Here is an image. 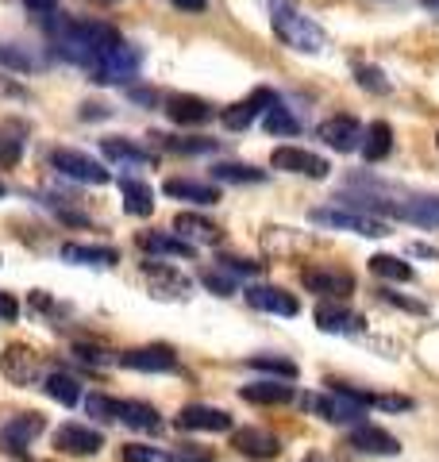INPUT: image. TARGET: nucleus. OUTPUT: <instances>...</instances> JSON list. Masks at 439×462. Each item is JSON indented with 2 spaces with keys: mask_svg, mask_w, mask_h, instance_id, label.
<instances>
[{
  "mask_svg": "<svg viewBox=\"0 0 439 462\" xmlns=\"http://www.w3.org/2000/svg\"><path fill=\"white\" fill-rule=\"evenodd\" d=\"M270 23H274V35L282 39L289 51H297V54H320L328 47L324 27H316L309 16H304V12L289 8V5H277Z\"/></svg>",
  "mask_w": 439,
  "mask_h": 462,
  "instance_id": "1",
  "label": "nucleus"
},
{
  "mask_svg": "<svg viewBox=\"0 0 439 462\" xmlns=\"http://www.w3.org/2000/svg\"><path fill=\"white\" fill-rule=\"evenodd\" d=\"M309 220L316 227H332V231H355V236H366V239H382L389 236V224L386 220H374L366 212H355V208H313Z\"/></svg>",
  "mask_w": 439,
  "mask_h": 462,
  "instance_id": "2",
  "label": "nucleus"
},
{
  "mask_svg": "<svg viewBox=\"0 0 439 462\" xmlns=\"http://www.w3.org/2000/svg\"><path fill=\"white\" fill-rule=\"evenodd\" d=\"M301 404L309 409L313 416H320V420L328 424H362V404L343 393V389H335V393H313V397H301Z\"/></svg>",
  "mask_w": 439,
  "mask_h": 462,
  "instance_id": "3",
  "label": "nucleus"
},
{
  "mask_svg": "<svg viewBox=\"0 0 439 462\" xmlns=\"http://www.w3.org/2000/svg\"><path fill=\"white\" fill-rule=\"evenodd\" d=\"M135 69H139V51L135 47H131V42H116V47L112 51H105V54H100L97 58V66L89 69V74H93V81H100V85H124V81H131V78H135Z\"/></svg>",
  "mask_w": 439,
  "mask_h": 462,
  "instance_id": "4",
  "label": "nucleus"
},
{
  "mask_svg": "<svg viewBox=\"0 0 439 462\" xmlns=\"http://www.w3.org/2000/svg\"><path fill=\"white\" fill-rule=\"evenodd\" d=\"M301 282H304L309 293L328 297V300H347L350 293H355V273L332 270V266H304L301 270Z\"/></svg>",
  "mask_w": 439,
  "mask_h": 462,
  "instance_id": "5",
  "label": "nucleus"
},
{
  "mask_svg": "<svg viewBox=\"0 0 439 462\" xmlns=\"http://www.w3.org/2000/svg\"><path fill=\"white\" fill-rule=\"evenodd\" d=\"M42 428H47V420H42L39 412H20L12 416V420L0 428V451L5 455H16V458H27V447H32Z\"/></svg>",
  "mask_w": 439,
  "mask_h": 462,
  "instance_id": "6",
  "label": "nucleus"
},
{
  "mask_svg": "<svg viewBox=\"0 0 439 462\" xmlns=\"http://www.w3.org/2000/svg\"><path fill=\"white\" fill-rule=\"evenodd\" d=\"M51 166L62 173L70 181H85V185H108V170L97 162V158L81 154V151H70V147H58L51 154Z\"/></svg>",
  "mask_w": 439,
  "mask_h": 462,
  "instance_id": "7",
  "label": "nucleus"
},
{
  "mask_svg": "<svg viewBox=\"0 0 439 462\" xmlns=\"http://www.w3.org/2000/svg\"><path fill=\"white\" fill-rule=\"evenodd\" d=\"M270 166L274 170H285V173H301V178H328L332 166H328V158H320L313 151H304V147H277L270 154Z\"/></svg>",
  "mask_w": 439,
  "mask_h": 462,
  "instance_id": "8",
  "label": "nucleus"
},
{
  "mask_svg": "<svg viewBox=\"0 0 439 462\" xmlns=\"http://www.w3.org/2000/svg\"><path fill=\"white\" fill-rule=\"evenodd\" d=\"M274 105H277V93H274V89H255V93H247L239 105H231V108L224 112V127H231V132H243V127H251L258 116H266Z\"/></svg>",
  "mask_w": 439,
  "mask_h": 462,
  "instance_id": "9",
  "label": "nucleus"
},
{
  "mask_svg": "<svg viewBox=\"0 0 439 462\" xmlns=\"http://www.w3.org/2000/svg\"><path fill=\"white\" fill-rule=\"evenodd\" d=\"M0 374H5L8 382H16V385H35L39 374H42V358L32 351V346L12 343L5 351V358H0Z\"/></svg>",
  "mask_w": 439,
  "mask_h": 462,
  "instance_id": "10",
  "label": "nucleus"
},
{
  "mask_svg": "<svg viewBox=\"0 0 439 462\" xmlns=\"http://www.w3.org/2000/svg\"><path fill=\"white\" fill-rule=\"evenodd\" d=\"M316 135L324 139L332 151L350 154L362 143V124L355 120V116H328V120L316 127Z\"/></svg>",
  "mask_w": 439,
  "mask_h": 462,
  "instance_id": "11",
  "label": "nucleus"
},
{
  "mask_svg": "<svg viewBox=\"0 0 439 462\" xmlns=\"http://www.w3.org/2000/svg\"><path fill=\"white\" fill-rule=\"evenodd\" d=\"M54 447L62 455H81V458H89V455H97L100 447H105V436L100 431H93V428H81V424H62L54 431Z\"/></svg>",
  "mask_w": 439,
  "mask_h": 462,
  "instance_id": "12",
  "label": "nucleus"
},
{
  "mask_svg": "<svg viewBox=\"0 0 439 462\" xmlns=\"http://www.w3.org/2000/svg\"><path fill=\"white\" fill-rule=\"evenodd\" d=\"M173 424L182 431H231V416L224 409H212V404H185L173 416Z\"/></svg>",
  "mask_w": 439,
  "mask_h": 462,
  "instance_id": "13",
  "label": "nucleus"
},
{
  "mask_svg": "<svg viewBox=\"0 0 439 462\" xmlns=\"http://www.w3.org/2000/svg\"><path fill=\"white\" fill-rule=\"evenodd\" d=\"M120 366L143 370V374H166V370H178V355L170 346H135V351L120 355Z\"/></svg>",
  "mask_w": 439,
  "mask_h": 462,
  "instance_id": "14",
  "label": "nucleus"
},
{
  "mask_svg": "<svg viewBox=\"0 0 439 462\" xmlns=\"http://www.w3.org/2000/svg\"><path fill=\"white\" fill-rule=\"evenodd\" d=\"M347 447H355L362 455H397L401 443L397 436H389L386 428H374V424H355L347 436Z\"/></svg>",
  "mask_w": 439,
  "mask_h": 462,
  "instance_id": "15",
  "label": "nucleus"
},
{
  "mask_svg": "<svg viewBox=\"0 0 439 462\" xmlns=\"http://www.w3.org/2000/svg\"><path fill=\"white\" fill-rule=\"evenodd\" d=\"M389 216L420 227H439V197H405V200H389Z\"/></svg>",
  "mask_w": 439,
  "mask_h": 462,
  "instance_id": "16",
  "label": "nucleus"
},
{
  "mask_svg": "<svg viewBox=\"0 0 439 462\" xmlns=\"http://www.w3.org/2000/svg\"><path fill=\"white\" fill-rule=\"evenodd\" d=\"M247 305L251 309H262V312H277V316H297L301 312V300L285 293L277 285H251L247 289Z\"/></svg>",
  "mask_w": 439,
  "mask_h": 462,
  "instance_id": "17",
  "label": "nucleus"
},
{
  "mask_svg": "<svg viewBox=\"0 0 439 462\" xmlns=\"http://www.w3.org/2000/svg\"><path fill=\"white\" fill-rule=\"evenodd\" d=\"M316 328L332 331V336H359V331L366 328V320L359 312L340 309V305H332V300H324V305L316 309Z\"/></svg>",
  "mask_w": 439,
  "mask_h": 462,
  "instance_id": "18",
  "label": "nucleus"
},
{
  "mask_svg": "<svg viewBox=\"0 0 439 462\" xmlns=\"http://www.w3.org/2000/svg\"><path fill=\"white\" fill-rule=\"evenodd\" d=\"M231 447L247 458H277L282 455L277 436H270V431H262V428H239L236 436H231Z\"/></svg>",
  "mask_w": 439,
  "mask_h": 462,
  "instance_id": "19",
  "label": "nucleus"
},
{
  "mask_svg": "<svg viewBox=\"0 0 439 462\" xmlns=\"http://www.w3.org/2000/svg\"><path fill=\"white\" fill-rule=\"evenodd\" d=\"M163 193L173 197V200H189V205H201V208H209V205H216V200H220L216 185L189 181V178H166V181H163Z\"/></svg>",
  "mask_w": 439,
  "mask_h": 462,
  "instance_id": "20",
  "label": "nucleus"
},
{
  "mask_svg": "<svg viewBox=\"0 0 439 462\" xmlns=\"http://www.w3.org/2000/svg\"><path fill=\"white\" fill-rule=\"evenodd\" d=\"M173 231L178 236H185V243L193 247V243H220L224 239V231H220V224H212V220H204V216H197V212H182V216H173Z\"/></svg>",
  "mask_w": 439,
  "mask_h": 462,
  "instance_id": "21",
  "label": "nucleus"
},
{
  "mask_svg": "<svg viewBox=\"0 0 439 462\" xmlns=\"http://www.w3.org/2000/svg\"><path fill=\"white\" fill-rule=\"evenodd\" d=\"M143 273H146V282H151V293H158V297H170V289H173V297L189 293V278H182V273L166 263H143Z\"/></svg>",
  "mask_w": 439,
  "mask_h": 462,
  "instance_id": "22",
  "label": "nucleus"
},
{
  "mask_svg": "<svg viewBox=\"0 0 439 462\" xmlns=\"http://www.w3.org/2000/svg\"><path fill=\"white\" fill-rule=\"evenodd\" d=\"M58 254L78 266H116L120 263V251L116 247H93V243H62Z\"/></svg>",
  "mask_w": 439,
  "mask_h": 462,
  "instance_id": "23",
  "label": "nucleus"
},
{
  "mask_svg": "<svg viewBox=\"0 0 439 462\" xmlns=\"http://www.w3.org/2000/svg\"><path fill=\"white\" fill-rule=\"evenodd\" d=\"M166 116L173 124H204L212 116V105L201 97H189V93H173L166 100Z\"/></svg>",
  "mask_w": 439,
  "mask_h": 462,
  "instance_id": "24",
  "label": "nucleus"
},
{
  "mask_svg": "<svg viewBox=\"0 0 439 462\" xmlns=\"http://www.w3.org/2000/svg\"><path fill=\"white\" fill-rule=\"evenodd\" d=\"M393 151V127L386 120H374L370 127H362V143H359V154L366 162H382V158Z\"/></svg>",
  "mask_w": 439,
  "mask_h": 462,
  "instance_id": "25",
  "label": "nucleus"
},
{
  "mask_svg": "<svg viewBox=\"0 0 439 462\" xmlns=\"http://www.w3.org/2000/svg\"><path fill=\"white\" fill-rule=\"evenodd\" d=\"M116 420L135 428V431H158L163 428V416H158V409L146 404V401H120V416H116Z\"/></svg>",
  "mask_w": 439,
  "mask_h": 462,
  "instance_id": "26",
  "label": "nucleus"
},
{
  "mask_svg": "<svg viewBox=\"0 0 439 462\" xmlns=\"http://www.w3.org/2000/svg\"><path fill=\"white\" fill-rule=\"evenodd\" d=\"M120 189H124V212L127 216H139V220H146V216L154 212V193H151V185H146V181L124 178Z\"/></svg>",
  "mask_w": 439,
  "mask_h": 462,
  "instance_id": "27",
  "label": "nucleus"
},
{
  "mask_svg": "<svg viewBox=\"0 0 439 462\" xmlns=\"http://www.w3.org/2000/svg\"><path fill=\"white\" fill-rule=\"evenodd\" d=\"M293 397H297V389L282 385V382H251V385H243V401H251V404H289Z\"/></svg>",
  "mask_w": 439,
  "mask_h": 462,
  "instance_id": "28",
  "label": "nucleus"
},
{
  "mask_svg": "<svg viewBox=\"0 0 439 462\" xmlns=\"http://www.w3.org/2000/svg\"><path fill=\"white\" fill-rule=\"evenodd\" d=\"M42 389H47V397L62 401V404H78L81 401V382L73 378L66 370H51L47 378H42Z\"/></svg>",
  "mask_w": 439,
  "mask_h": 462,
  "instance_id": "29",
  "label": "nucleus"
},
{
  "mask_svg": "<svg viewBox=\"0 0 439 462\" xmlns=\"http://www.w3.org/2000/svg\"><path fill=\"white\" fill-rule=\"evenodd\" d=\"M143 251L146 254H166V258H193V247L178 236H166V231H151L143 236Z\"/></svg>",
  "mask_w": 439,
  "mask_h": 462,
  "instance_id": "30",
  "label": "nucleus"
},
{
  "mask_svg": "<svg viewBox=\"0 0 439 462\" xmlns=\"http://www.w3.org/2000/svg\"><path fill=\"white\" fill-rule=\"evenodd\" d=\"M343 393L355 397L362 409H386V412H408L413 409V401L401 397V393H355V389H343Z\"/></svg>",
  "mask_w": 439,
  "mask_h": 462,
  "instance_id": "31",
  "label": "nucleus"
},
{
  "mask_svg": "<svg viewBox=\"0 0 439 462\" xmlns=\"http://www.w3.org/2000/svg\"><path fill=\"white\" fill-rule=\"evenodd\" d=\"M370 270H374L382 282H413V266L401 263L397 254H374V258H370Z\"/></svg>",
  "mask_w": 439,
  "mask_h": 462,
  "instance_id": "32",
  "label": "nucleus"
},
{
  "mask_svg": "<svg viewBox=\"0 0 439 462\" xmlns=\"http://www.w3.org/2000/svg\"><path fill=\"white\" fill-rule=\"evenodd\" d=\"M105 154L112 158V162H135V166L151 162V154H146L143 147H135V143H127V139H105Z\"/></svg>",
  "mask_w": 439,
  "mask_h": 462,
  "instance_id": "33",
  "label": "nucleus"
},
{
  "mask_svg": "<svg viewBox=\"0 0 439 462\" xmlns=\"http://www.w3.org/2000/svg\"><path fill=\"white\" fill-rule=\"evenodd\" d=\"M212 178L231 181V185H251V181H262V170H251L243 162H220V166H212Z\"/></svg>",
  "mask_w": 439,
  "mask_h": 462,
  "instance_id": "34",
  "label": "nucleus"
},
{
  "mask_svg": "<svg viewBox=\"0 0 439 462\" xmlns=\"http://www.w3.org/2000/svg\"><path fill=\"white\" fill-rule=\"evenodd\" d=\"M262 127H266L270 135H297V132H301V124L282 108V100H277V105H274L266 116H262Z\"/></svg>",
  "mask_w": 439,
  "mask_h": 462,
  "instance_id": "35",
  "label": "nucleus"
},
{
  "mask_svg": "<svg viewBox=\"0 0 439 462\" xmlns=\"http://www.w3.org/2000/svg\"><path fill=\"white\" fill-rule=\"evenodd\" d=\"M85 409H89L93 420H100V424H116V416H120V401H116V397H105V393H93V397H85Z\"/></svg>",
  "mask_w": 439,
  "mask_h": 462,
  "instance_id": "36",
  "label": "nucleus"
},
{
  "mask_svg": "<svg viewBox=\"0 0 439 462\" xmlns=\"http://www.w3.org/2000/svg\"><path fill=\"white\" fill-rule=\"evenodd\" d=\"M247 366L277 374V378H297V363H289V358H274V355H255V358H247Z\"/></svg>",
  "mask_w": 439,
  "mask_h": 462,
  "instance_id": "37",
  "label": "nucleus"
},
{
  "mask_svg": "<svg viewBox=\"0 0 439 462\" xmlns=\"http://www.w3.org/2000/svg\"><path fill=\"white\" fill-rule=\"evenodd\" d=\"M120 462H173L170 451L163 447H146V443H127L120 451Z\"/></svg>",
  "mask_w": 439,
  "mask_h": 462,
  "instance_id": "38",
  "label": "nucleus"
},
{
  "mask_svg": "<svg viewBox=\"0 0 439 462\" xmlns=\"http://www.w3.org/2000/svg\"><path fill=\"white\" fill-rule=\"evenodd\" d=\"M0 66L8 69H20V74H27V69H35L39 62L32 54H27L23 47H16V42H0Z\"/></svg>",
  "mask_w": 439,
  "mask_h": 462,
  "instance_id": "39",
  "label": "nucleus"
},
{
  "mask_svg": "<svg viewBox=\"0 0 439 462\" xmlns=\"http://www.w3.org/2000/svg\"><path fill=\"white\" fill-rule=\"evenodd\" d=\"M355 78H359V85L362 89H370V93H389V81H386V74L378 66H355Z\"/></svg>",
  "mask_w": 439,
  "mask_h": 462,
  "instance_id": "40",
  "label": "nucleus"
},
{
  "mask_svg": "<svg viewBox=\"0 0 439 462\" xmlns=\"http://www.w3.org/2000/svg\"><path fill=\"white\" fill-rule=\"evenodd\" d=\"M201 282L209 285L212 293H220V297L236 293V278H231V273H216V270H204V273H201Z\"/></svg>",
  "mask_w": 439,
  "mask_h": 462,
  "instance_id": "41",
  "label": "nucleus"
},
{
  "mask_svg": "<svg viewBox=\"0 0 439 462\" xmlns=\"http://www.w3.org/2000/svg\"><path fill=\"white\" fill-rule=\"evenodd\" d=\"M166 147L178 154H197V151H212L216 143L212 139H166Z\"/></svg>",
  "mask_w": 439,
  "mask_h": 462,
  "instance_id": "42",
  "label": "nucleus"
},
{
  "mask_svg": "<svg viewBox=\"0 0 439 462\" xmlns=\"http://www.w3.org/2000/svg\"><path fill=\"white\" fill-rule=\"evenodd\" d=\"M173 462H216V458H212V451H201V447L182 443L178 451H173Z\"/></svg>",
  "mask_w": 439,
  "mask_h": 462,
  "instance_id": "43",
  "label": "nucleus"
},
{
  "mask_svg": "<svg viewBox=\"0 0 439 462\" xmlns=\"http://www.w3.org/2000/svg\"><path fill=\"white\" fill-rule=\"evenodd\" d=\"M220 266H224L228 273H258V263H247V258H220Z\"/></svg>",
  "mask_w": 439,
  "mask_h": 462,
  "instance_id": "44",
  "label": "nucleus"
},
{
  "mask_svg": "<svg viewBox=\"0 0 439 462\" xmlns=\"http://www.w3.org/2000/svg\"><path fill=\"white\" fill-rule=\"evenodd\" d=\"M16 316H20V300L0 289V320H16Z\"/></svg>",
  "mask_w": 439,
  "mask_h": 462,
  "instance_id": "45",
  "label": "nucleus"
},
{
  "mask_svg": "<svg viewBox=\"0 0 439 462\" xmlns=\"http://www.w3.org/2000/svg\"><path fill=\"white\" fill-rule=\"evenodd\" d=\"M20 139H0V162H5V166H12V162H16V158H20Z\"/></svg>",
  "mask_w": 439,
  "mask_h": 462,
  "instance_id": "46",
  "label": "nucleus"
},
{
  "mask_svg": "<svg viewBox=\"0 0 439 462\" xmlns=\"http://www.w3.org/2000/svg\"><path fill=\"white\" fill-rule=\"evenodd\" d=\"M58 0H23V8H32V12H42V16H51Z\"/></svg>",
  "mask_w": 439,
  "mask_h": 462,
  "instance_id": "47",
  "label": "nucleus"
},
{
  "mask_svg": "<svg viewBox=\"0 0 439 462\" xmlns=\"http://www.w3.org/2000/svg\"><path fill=\"white\" fill-rule=\"evenodd\" d=\"M173 5H178L182 12H204L209 8V0H173Z\"/></svg>",
  "mask_w": 439,
  "mask_h": 462,
  "instance_id": "48",
  "label": "nucleus"
},
{
  "mask_svg": "<svg viewBox=\"0 0 439 462\" xmlns=\"http://www.w3.org/2000/svg\"><path fill=\"white\" fill-rule=\"evenodd\" d=\"M424 8H432V12H439V0H420Z\"/></svg>",
  "mask_w": 439,
  "mask_h": 462,
  "instance_id": "49",
  "label": "nucleus"
},
{
  "mask_svg": "<svg viewBox=\"0 0 439 462\" xmlns=\"http://www.w3.org/2000/svg\"><path fill=\"white\" fill-rule=\"evenodd\" d=\"M97 5H120V0H97Z\"/></svg>",
  "mask_w": 439,
  "mask_h": 462,
  "instance_id": "50",
  "label": "nucleus"
},
{
  "mask_svg": "<svg viewBox=\"0 0 439 462\" xmlns=\"http://www.w3.org/2000/svg\"><path fill=\"white\" fill-rule=\"evenodd\" d=\"M0 197H5V185H0Z\"/></svg>",
  "mask_w": 439,
  "mask_h": 462,
  "instance_id": "51",
  "label": "nucleus"
},
{
  "mask_svg": "<svg viewBox=\"0 0 439 462\" xmlns=\"http://www.w3.org/2000/svg\"><path fill=\"white\" fill-rule=\"evenodd\" d=\"M435 147H439V135H435Z\"/></svg>",
  "mask_w": 439,
  "mask_h": 462,
  "instance_id": "52",
  "label": "nucleus"
}]
</instances>
